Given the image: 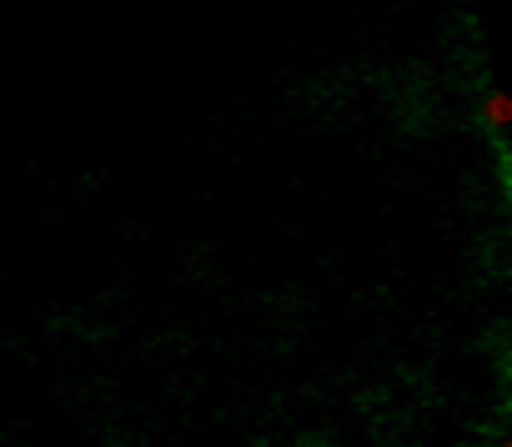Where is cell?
I'll use <instances>...</instances> for the list:
<instances>
[{"label":"cell","instance_id":"cell-1","mask_svg":"<svg viewBox=\"0 0 512 447\" xmlns=\"http://www.w3.org/2000/svg\"><path fill=\"white\" fill-rule=\"evenodd\" d=\"M482 126H487L492 136L512 131V91H487V96H482Z\"/></svg>","mask_w":512,"mask_h":447},{"label":"cell","instance_id":"cell-2","mask_svg":"<svg viewBox=\"0 0 512 447\" xmlns=\"http://www.w3.org/2000/svg\"><path fill=\"white\" fill-rule=\"evenodd\" d=\"M497 161H502V166H497V171H502V196H507V211H512V151H502Z\"/></svg>","mask_w":512,"mask_h":447},{"label":"cell","instance_id":"cell-3","mask_svg":"<svg viewBox=\"0 0 512 447\" xmlns=\"http://www.w3.org/2000/svg\"><path fill=\"white\" fill-rule=\"evenodd\" d=\"M492 447H512V432H502V437H497V442H492Z\"/></svg>","mask_w":512,"mask_h":447},{"label":"cell","instance_id":"cell-4","mask_svg":"<svg viewBox=\"0 0 512 447\" xmlns=\"http://www.w3.org/2000/svg\"><path fill=\"white\" fill-rule=\"evenodd\" d=\"M507 412H512V402H507Z\"/></svg>","mask_w":512,"mask_h":447}]
</instances>
